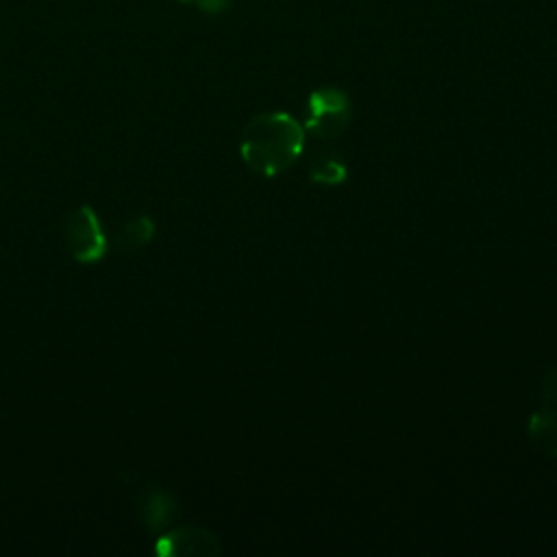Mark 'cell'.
Listing matches in <instances>:
<instances>
[{
    "label": "cell",
    "mask_w": 557,
    "mask_h": 557,
    "mask_svg": "<svg viewBox=\"0 0 557 557\" xmlns=\"http://www.w3.org/2000/svg\"><path fill=\"white\" fill-rule=\"evenodd\" d=\"M237 150L250 172L263 178L281 176L305 150V126L285 111L257 113L246 122Z\"/></svg>",
    "instance_id": "obj_1"
},
{
    "label": "cell",
    "mask_w": 557,
    "mask_h": 557,
    "mask_svg": "<svg viewBox=\"0 0 557 557\" xmlns=\"http://www.w3.org/2000/svg\"><path fill=\"white\" fill-rule=\"evenodd\" d=\"M352 122V104L344 89L318 87L305 104V133L333 141L342 137Z\"/></svg>",
    "instance_id": "obj_2"
},
{
    "label": "cell",
    "mask_w": 557,
    "mask_h": 557,
    "mask_svg": "<svg viewBox=\"0 0 557 557\" xmlns=\"http://www.w3.org/2000/svg\"><path fill=\"white\" fill-rule=\"evenodd\" d=\"M63 237L70 257L78 263H98L109 252V242L100 218L89 205H81L67 215Z\"/></svg>",
    "instance_id": "obj_3"
},
{
    "label": "cell",
    "mask_w": 557,
    "mask_h": 557,
    "mask_svg": "<svg viewBox=\"0 0 557 557\" xmlns=\"http://www.w3.org/2000/svg\"><path fill=\"white\" fill-rule=\"evenodd\" d=\"M220 550V537L200 524L174 527L154 544V553L161 557H211Z\"/></svg>",
    "instance_id": "obj_4"
},
{
    "label": "cell",
    "mask_w": 557,
    "mask_h": 557,
    "mask_svg": "<svg viewBox=\"0 0 557 557\" xmlns=\"http://www.w3.org/2000/svg\"><path fill=\"white\" fill-rule=\"evenodd\" d=\"M135 503L141 524L152 533L165 531L181 513L176 496L154 483L139 481V485L135 487Z\"/></svg>",
    "instance_id": "obj_5"
},
{
    "label": "cell",
    "mask_w": 557,
    "mask_h": 557,
    "mask_svg": "<svg viewBox=\"0 0 557 557\" xmlns=\"http://www.w3.org/2000/svg\"><path fill=\"white\" fill-rule=\"evenodd\" d=\"M527 437L535 450L548 459H557V407L542 405L529 416Z\"/></svg>",
    "instance_id": "obj_6"
},
{
    "label": "cell",
    "mask_w": 557,
    "mask_h": 557,
    "mask_svg": "<svg viewBox=\"0 0 557 557\" xmlns=\"http://www.w3.org/2000/svg\"><path fill=\"white\" fill-rule=\"evenodd\" d=\"M307 172H309V178L318 185H342L348 178V168L335 152L315 154L309 161Z\"/></svg>",
    "instance_id": "obj_7"
},
{
    "label": "cell",
    "mask_w": 557,
    "mask_h": 557,
    "mask_svg": "<svg viewBox=\"0 0 557 557\" xmlns=\"http://www.w3.org/2000/svg\"><path fill=\"white\" fill-rule=\"evenodd\" d=\"M152 237H154V222L148 215H137L117 231L115 246L124 252H133L150 244Z\"/></svg>",
    "instance_id": "obj_8"
},
{
    "label": "cell",
    "mask_w": 557,
    "mask_h": 557,
    "mask_svg": "<svg viewBox=\"0 0 557 557\" xmlns=\"http://www.w3.org/2000/svg\"><path fill=\"white\" fill-rule=\"evenodd\" d=\"M540 394H542V405L557 407V366L544 372V379L540 383Z\"/></svg>",
    "instance_id": "obj_9"
},
{
    "label": "cell",
    "mask_w": 557,
    "mask_h": 557,
    "mask_svg": "<svg viewBox=\"0 0 557 557\" xmlns=\"http://www.w3.org/2000/svg\"><path fill=\"white\" fill-rule=\"evenodd\" d=\"M202 11H207V13H218V11H222L226 4H228V0H194Z\"/></svg>",
    "instance_id": "obj_10"
}]
</instances>
